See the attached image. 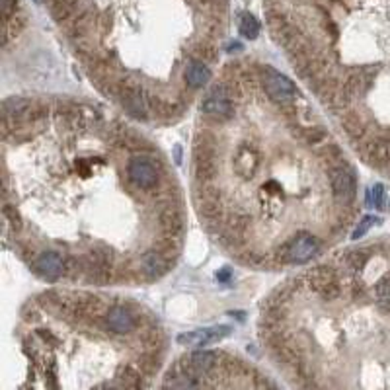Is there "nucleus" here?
Segmentation results:
<instances>
[{"instance_id":"f257e3e1","label":"nucleus","mask_w":390,"mask_h":390,"mask_svg":"<svg viewBox=\"0 0 390 390\" xmlns=\"http://www.w3.org/2000/svg\"><path fill=\"white\" fill-rule=\"evenodd\" d=\"M318 240L313 234H298L283 246H279L276 252V258L281 264H306L318 252Z\"/></svg>"},{"instance_id":"f03ea898","label":"nucleus","mask_w":390,"mask_h":390,"mask_svg":"<svg viewBox=\"0 0 390 390\" xmlns=\"http://www.w3.org/2000/svg\"><path fill=\"white\" fill-rule=\"evenodd\" d=\"M127 176L141 190H151L158 184V162L151 161L146 156L131 158L127 164Z\"/></svg>"},{"instance_id":"7ed1b4c3","label":"nucleus","mask_w":390,"mask_h":390,"mask_svg":"<svg viewBox=\"0 0 390 390\" xmlns=\"http://www.w3.org/2000/svg\"><path fill=\"white\" fill-rule=\"evenodd\" d=\"M264 88L269 98L279 104H285L297 96V88L291 80L271 67H264Z\"/></svg>"},{"instance_id":"20e7f679","label":"nucleus","mask_w":390,"mask_h":390,"mask_svg":"<svg viewBox=\"0 0 390 390\" xmlns=\"http://www.w3.org/2000/svg\"><path fill=\"white\" fill-rule=\"evenodd\" d=\"M330 184L337 203L350 205L355 197V178L347 168H332L330 170Z\"/></svg>"},{"instance_id":"39448f33","label":"nucleus","mask_w":390,"mask_h":390,"mask_svg":"<svg viewBox=\"0 0 390 390\" xmlns=\"http://www.w3.org/2000/svg\"><path fill=\"white\" fill-rule=\"evenodd\" d=\"M230 332H232L230 326H213V328L193 330V332H188V334H180L176 337V342L180 345H207L227 337Z\"/></svg>"},{"instance_id":"423d86ee","label":"nucleus","mask_w":390,"mask_h":390,"mask_svg":"<svg viewBox=\"0 0 390 390\" xmlns=\"http://www.w3.org/2000/svg\"><path fill=\"white\" fill-rule=\"evenodd\" d=\"M36 271L39 276L47 279V281H57L61 273L65 271V264H63V258L57 252H45L39 256L36 260Z\"/></svg>"},{"instance_id":"0eeeda50","label":"nucleus","mask_w":390,"mask_h":390,"mask_svg":"<svg viewBox=\"0 0 390 390\" xmlns=\"http://www.w3.org/2000/svg\"><path fill=\"white\" fill-rule=\"evenodd\" d=\"M106 326L115 334H127L135 326V318L133 314L123 308V306H114L106 316Z\"/></svg>"},{"instance_id":"6e6552de","label":"nucleus","mask_w":390,"mask_h":390,"mask_svg":"<svg viewBox=\"0 0 390 390\" xmlns=\"http://www.w3.org/2000/svg\"><path fill=\"white\" fill-rule=\"evenodd\" d=\"M161 229L164 230L166 237H180L182 230H184V219L182 213L174 209V207H166L161 213Z\"/></svg>"},{"instance_id":"1a4fd4ad","label":"nucleus","mask_w":390,"mask_h":390,"mask_svg":"<svg viewBox=\"0 0 390 390\" xmlns=\"http://www.w3.org/2000/svg\"><path fill=\"white\" fill-rule=\"evenodd\" d=\"M201 109L205 112L209 117H215V119H227L232 115V102L229 98H209L201 104Z\"/></svg>"},{"instance_id":"9d476101","label":"nucleus","mask_w":390,"mask_h":390,"mask_svg":"<svg viewBox=\"0 0 390 390\" xmlns=\"http://www.w3.org/2000/svg\"><path fill=\"white\" fill-rule=\"evenodd\" d=\"M306 281H308V287L313 289L314 293H318L320 289H324L326 285L332 283V281H337L336 271L328 266H318L314 268L313 271L306 273Z\"/></svg>"},{"instance_id":"9b49d317","label":"nucleus","mask_w":390,"mask_h":390,"mask_svg":"<svg viewBox=\"0 0 390 390\" xmlns=\"http://www.w3.org/2000/svg\"><path fill=\"white\" fill-rule=\"evenodd\" d=\"M211 80V70L207 69L203 61H192L185 69V82L192 88H201Z\"/></svg>"},{"instance_id":"f8f14e48","label":"nucleus","mask_w":390,"mask_h":390,"mask_svg":"<svg viewBox=\"0 0 390 390\" xmlns=\"http://www.w3.org/2000/svg\"><path fill=\"white\" fill-rule=\"evenodd\" d=\"M367 158L369 162H375V164H386L390 161L389 139L379 137L375 141H371L367 145Z\"/></svg>"},{"instance_id":"ddd939ff","label":"nucleus","mask_w":390,"mask_h":390,"mask_svg":"<svg viewBox=\"0 0 390 390\" xmlns=\"http://www.w3.org/2000/svg\"><path fill=\"white\" fill-rule=\"evenodd\" d=\"M217 174V162H215V154H203V156H195V180L205 184Z\"/></svg>"},{"instance_id":"4468645a","label":"nucleus","mask_w":390,"mask_h":390,"mask_svg":"<svg viewBox=\"0 0 390 390\" xmlns=\"http://www.w3.org/2000/svg\"><path fill=\"white\" fill-rule=\"evenodd\" d=\"M30 99L26 98H18V96H12V98L4 99V104H2V115L4 117H12V121L18 119L20 115L28 114L30 112Z\"/></svg>"},{"instance_id":"2eb2a0df","label":"nucleus","mask_w":390,"mask_h":390,"mask_svg":"<svg viewBox=\"0 0 390 390\" xmlns=\"http://www.w3.org/2000/svg\"><path fill=\"white\" fill-rule=\"evenodd\" d=\"M164 256H162L158 250H154V252H146L143 256V268L151 277H158L164 273V269H166V264H164Z\"/></svg>"},{"instance_id":"dca6fc26","label":"nucleus","mask_w":390,"mask_h":390,"mask_svg":"<svg viewBox=\"0 0 390 390\" xmlns=\"http://www.w3.org/2000/svg\"><path fill=\"white\" fill-rule=\"evenodd\" d=\"M258 166V158H256V154L250 153V148L248 146H240V151L237 154V168L240 174H244V176H250L254 174V170Z\"/></svg>"},{"instance_id":"f3484780","label":"nucleus","mask_w":390,"mask_h":390,"mask_svg":"<svg viewBox=\"0 0 390 390\" xmlns=\"http://www.w3.org/2000/svg\"><path fill=\"white\" fill-rule=\"evenodd\" d=\"M238 30H240V33H242L244 38L256 39L258 38V33H260V22H258L252 14L242 12L240 18H238Z\"/></svg>"},{"instance_id":"a211bd4d","label":"nucleus","mask_w":390,"mask_h":390,"mask_svg":"<svg viewBox=\"0 0 390 390\" xmlns=\"http://www.w3.org/2000/svg\"><path fill=\"white\" fill-rule=\"evenodd\" d=\"M375 305L384 313H390V277H384L375 285Z\"/></svg>"},{"instance_id":"6ab92c4d","label":"nucleus","mask_w":390,"mask_h":390,"mask_svg":"<svg viewBox=\"0 0 390 390\" xmlns=\"http://www.w3.org/2000/svg\"><path fill=\"white\" fill-rule=\"evenodd\" d=\"M199 211L205 217L207 221H217L222 217V207L217 201H201Z\"/></svg>"},{"instance_id":"aec40b11","label":"nucleus","mask_w":390,"mask_h":390,"mask_svg":"<svg viewBox=\"0 0 390 390\" xmlns=\"http://www.w3.org/2000/svg\"><path fill=\"white\" fill-rule=\"evenodd\" d=\"M369 260L367 250H357V252H350L345 256V264L352 269H361Z\"/></svg>"},{"instance_id":"412c9836","label":"nucleus","mask_w":390,"mask_h":390,"mask_svg":"<svg viewBox=\"0 0 390 390\" xmlns=\"http://www.w3.org/2000/svg\"><path fill=\"white\" fill-rule=\"evenodd\" d=\"M344 127H345V133L350 135L352 139H361L363 137V133H365V127L361 125L355 117H350V119H345L344 121Z\"/></svg>"},{"instance_id":"4be33fe9","label":"nucleus","mask_w":390,"mask_h":390,"mask_svg":"<svg viewBox=\"0 0 390 390\" xmlns=\"http://www.w3.org/2000/svg\"><path fill=\"white\" fill-rule=\"evenodd\" d=\"M318 295H320L324 300H336V298L342 295V285H340V281H332V283L326 285L324 289H320Z\"/></svg>"},{"instance_id":"5701e85b","label":"nucleus","mask_w":390,"mask_h":390,"mask_svg":"<svg viewBox=\"0 0 390 390\" xmlns=\"http://www.w3.org/2000/svg\"><path fill=\"white\" fill-rule=\"evenodd\" d=\"M383 197H384V188L381 184L373 185L367 192V203L369 205L383 207Z\"/></svg>"},{"instance_id":"b1692460","label":"nucleus","mask_w":390,"mask_h":390,"mask_svg":"<svg viewBox=\"0 0 390 390\" xmlns=\"http://www.w3.org/2000/svg\"><path fill=\"white\" fill-rule=\"evenodd\" d=\"M139 365H141V369L145 371L146 375H151V373H154L156 369H158V365H161V361L154 357L153 353H148V355H141V361H139Z\"/></svg>"},{"instance_id":"393cba45","label":"nucleus","mask_w":390,"mask_h":390,"mask_svg":"<svg viewBox=\"0 0 390 390\" xmlns=\"http://www.w3.org/2000/svg\"><path fill=\"white\" fill-rule=\"evenodd\" d=\"M375 221H379V219H377V217H371V215L363 217V221H359L357 229L353 230V237L352 238H355V240H357V238L363 237V234H365V232H367V230L371 229L373 224H375Z\"/></svg>"},{"instance_id":"a878e982","label":"nucleus","mask_w":390,"mask_h":390,"mask_svg":"<svg viewBox=\"0 0 390 390\" xmlns=\"http://www.w3.org/2000/svg\"><path fill=\"white\" fill-rule=\"evenodd\" d=\"M18 0H0V12H2V20H4V23L10 20V18H14L16 16V4Z\"/></svg>"},{"instance_id":"bb28decb","label":"nucleus","mask_w":390,"mask_h":390,"mask_svg":"<svg viewBox=\"0 0 390 390\" xmlns=\"http://www.w3.org/2000/svg\"><path fill=\"white\" fill-rule=\"evenodd\" d=\"M4 217H6L10 224H12V229L20 230L22 229V221H20V215L16 213V209H12L10 205H4Z\"/></svg>"},{"instance_id":"cd10ccee","label":"nucleus","mask_w":390,"mask_h":390,"mask_svg":"<svg viewBox=\"0 0 390 390\" xmlns=\"http://www.w3.org/2000/svg\"><path fill=\"white\" fill-rule=\"evenodd\" d=\"M217 281H221V283H229V279L232 277V269L230 268H224L221 269V271H217Z\"/></svg>"},{"instance_id":"c85d7f7f","label":"nucleus","mask_w":390,"mask_h":390,"mask_svg":"<svg viewBox=\"0 0 390 390\" xmlns=\"http://www.w3.org/2000/svg\"><path fill=\"white\" fill-rule=\"evenodd\" d=\"M306 137H308V141H310V143H318V141H322V139H324V131L310 129L308 133H306Z\"/></svg>"},{"instance_id":"c756f323","label":"nucleus","mask_w":390,"mask_h":390,"mask_svg":"<svg viewBox=\"0 0 390 390\" xmlns=\"http://www.w3.org/2000/svg\"><path fill=\"white\" fill-rule=\"evenodd\" d=\"M174 161H176V164L182 162V146H176V148H174Z\"/></svg>"},{"instance_id":"7c9ffc66","label":"nucleus","mask_w":390,"mask_h":390,"mask_svg":"<svg viewBox=\"0 0 390 390\" xmlns=\"http://www.w3.org/2000/svg\"><path fill=\"white\" fill-rule=\"evenodd\" d=\"M33 2H41V0H33Z\"/></svg>"}]
</instances>
